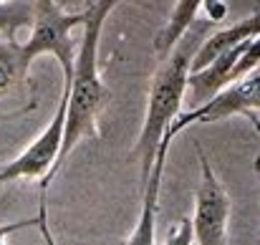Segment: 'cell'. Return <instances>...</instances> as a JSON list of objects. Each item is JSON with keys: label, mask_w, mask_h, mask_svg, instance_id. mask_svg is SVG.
<instances>
[{"label": "cell", "mask_w": 260, "mask_h": 245, "mask_svg": "<svg viewBox=\"0 0 260 245\" xmlns=\"http://www.w3.org/2000/svg\"><path fill=\"white\" fill-rule=\"evenodd\" d=\"M258 61H260L258 38H248V41L238 43L235 48L225 51L207 69L187 76V86H184V101H187V106L189 109H197V106L207 104L225 86H230V83L240 81L243 76L258 71Z\"/></svg>", "instance_id": "obj_4"}, {"label": "cell", "mask_w": 260, "mask_h": 245, "mask_svg": "<svg viewBox=\"0 0 260 245\" xmlns=\"http://www.w3.org/2000/svg\"><path fill=\"white\" fill-rule=\"evenodd\" d=\"M30 69L23 64L18 41H0V106L20 104L23 111L36 106Z\"/></svg>", "instance_id": "obj_9"}, {"label": "cell", "mask_w": 260, "mask_h": 245, "mask_svg": "<svg viewBox=\"0 0 260 245\" xmlns=\"http://www.w3.org/2000/svg\"><path fill=\"white\" fill-rule=\"evenodd\" d=\"M63 119H66V94H61V104H58L53 119L48 121V127L38 134V139L18 160L0 167V185L18 179V177H25V179L41 177L43 179L51 172V167L58 157V149H61V139H63Z\"/></svg>", "instance_id": "obj_7"}, {"label": "cell", "mask_w": 260, "mask_h": 245, "mask_svg": "<svg viewBox=\"0 0 260 245\" xmlns=\"http://www.w3.org/2000/svg\"><path fill=\"white\" fill-rule=\"evenodd\" d=\"M260 33V13L255 10L250 18L230 25V28H222V30H215V33H207L205 41L200 43V48L194 51L192 56V64H189V74H197L202 69H207L217 56H222L225 51L235 48L238 43L248 41V38H258Z\"/></svg>", "instance_id": "obj_10"}, {"label": "cell", "mask_w": 260, "mask_h": 245, "mask_svg": "<svg viewBox=\"0 0 260 245\" xmlns=\"http://www.w3.org/2000/svg\"><path fill=\"white\" fill-rule=\"evenodd\" d=\"M33 25V5L30 3H0V36L15 41L18 30Z\"/></svg>", "instance_id": "obj_12"}, {"label": "cell", "mask_w": 260, "mask_h": 245, "mask_svg": "<svg viewBox=\"0 0 260 245\" xmlns=\"http://www.w3.org/2000/svg\"><path fill=\"white\" fill-rule=\"evenodd\" d=\"M179 132L174 129L172 124L167 127L159 147H157V155H154V162H152V172L142 187L144 192V200H142V212H139V220L129 235L126 245H157V202H159V190H162V174H165V160H167V152H170V144Z\"/></svg>", "instance_id": "obj_8"}, {"label": "cell", "mask_w": 260, "mask_h": 245, "mask_svg": "<svg viewBox=\"0 0 260 245\" xmlns=\"http://www.w3.org/2000/svg\"><path fill=\"white\" fill-rule=\"evenodd\" d=\"M30 225H38V218H28V220H20V223H13V225H3L0 228V245H5V238L10 233H18V230L30 228Z\"/></svg>", "instance_id": "obj_14"}, {"label": "cell", "mask_w": 260, "mask_h": 245, "mask_svg": "<svg viewBox=\"0 0 260 245\" xmlns=\"http://www.w3.org/2000/svg\"><path fill=\"white\" fill-rule=\"evenodd\" d=\"M197 160L202 167V179L194 192V220L192 223V240L197 245H228V220H230V197L217 182L212 164L205 157L202 147H194Z\"/></svg>", "instance_id": "obj_5"}, {"label": "cell", "mask_w": 260, "mask_h": 245, "mask_svg": "<svg viewBox=\"0 0 260 245\" xmlns=\"http://www.w3.org/2000/svg\"><path fill=\"white\" fill-rule=\"evenodd\" d=\"M210 28H212V23L207 18L194 20L192 28L184 33V38L159 61V66L152 76L142 134L134 144V157L142 164V187L152 172L157 147H159L167 127L179 116V109L184 104V86H187V76H189L192 56L200 48V43L205 41V36L210 33Z\"/></svg>", "instance_id": "obj_2"}, {"label": "cell", "mask_w": 260, "mask_h": 245, "mask_svg": "<svg viewBox=\"0 0 260 245\" xmlns=\"http://www.w3.org/2000/svg\"><path fill=\"white\" fill-rule=\"evenodd\" d=\"M114 10V3L101 0V3H88L86 5V20H84V36L76 51L74 61V76L71 81L63 83L66 94V119H63V139L58 157L51 167V172L41 179V200L46 202V192L53 182V177L61 172L66 157L71 149L79 144V139L93 137L99 139V116L111 101V91L101 81L99 74V43H101V30L106 15Z\"/></svg>", "instance_id": "obj_1"}, {"label": "cell", "mask_w": 260, "mask_h": 245, "mask_svg": "<svg viewBox=\"0 0 260 245\" xmlns=\"http://www.w3.org/2000/svg\"><path fill=\"white\" fill-rule=\"evenodd\" d=\"M258 106H260V76L258 71L243 76L240 81L225 86L220 94H215L207 104L189 109L187 114H179L172 121V127L177 132L187 129L189 124L200 121V124H212L235 114H245L255 127H258Z\"/></svg>", "instance_id": "obj_6"}, {"label": "cell", "mask_w": 260, "mask_h": 245, "mask_svg": "<svg viewBox=\"0 0 260 245\" xmlns=\"http://www.w3.org/2000/svg\"><path fill=\"white\" fill-rule=\"evenodd\" d=\"M202 8L207 10V20H210V23H217V20L225 18V13H228V5H225V3H202Z\"/></svg>", "instance_id": "obj_15"}, {"label": "cell", "mask_w": 260, "mask_h": 245, "mask_svg": "<svg viewBox=\"0 0 260 245\" xmlns=\"http://www.w3.org/2000/svg\"><path fill=\"white\" fill-rule=\"evenodd\" d=\"M30 5H33V33L25 43H20L23 64L30 69V64L38 56L51 53L63 69V83H69L74 76V61L79 51V46L71 38V30L86 20V8L81 13H66L61 3L38 0Z\"/></svg>", "instance_id": "obj_3"}, {"label": "cell", "mask_w": 260, "mask_h": 245, "mask_svg": "<svg viewBox=\"0 0 260 245\" xmlns=\"http://www.w3.org/2000/svg\"><path fill=\"white\" fill-rule=\"evenodd\" d=\"M167 245H192V223L184 218L174 225L167 235Z\"/></svg>", "instance_id": "obj_13"}, {"label": "cell", "mask_w": 260, "mask_h": 245, "mask_svg": "<svg viewBox=\"0 0 260 245\" xmlns=\"http://www.w3.org/2000/svg\"><path fill=\"white\" fill-rule=\"evenodd\" d=\"M200 10H202V0H182V3H177L172 8L170 23L157 33V41H154V51H157V58L159 61L184 38V33L197 20V13Z\"/></svg>", "instance_id": "obj_11"}]
</instances>
